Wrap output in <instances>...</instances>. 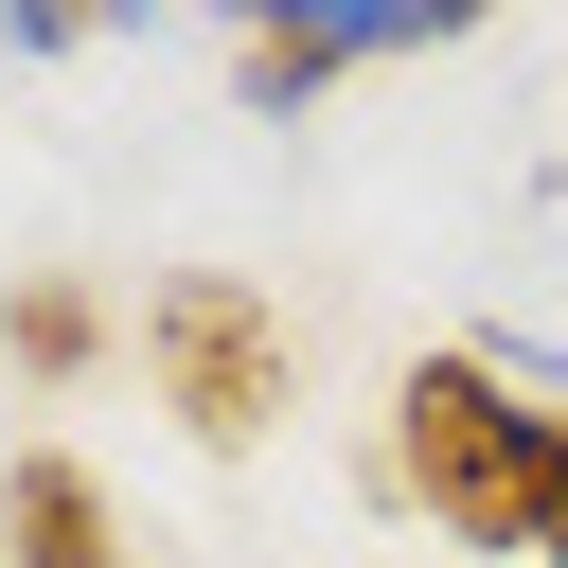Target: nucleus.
<instances>
[{"instance_id":"nucleus-1","label":"nucleus","mask_w":568,"mask_h":568,"mask_svg":"<svg viewBox=\"0 0 568 568\" xmlns=\"http://www.w3.org/2000/svg\"><path fill=\"white\" fill-rule=\"evenodd\" d=\"M550 444H568V408H532L497 355H408V390H390V479H408L462 550H532Z\"/></svg>"},{"instance_id":"nucleus-6","label":"nucleus","mask_w":568,"mask_h":568,"mask_svg":"<svg viewBox=\"0 0 568 568\" xmlns=\"http://www.w3.org/2000/svg\"><path fill=\"white\" fill-rule=\"evenodd\" d=\"M532 550L568 568V444H550V497H532Z\"/></svg>"},{"instance_id":"nucleus-3","label":"nucleus","mask_w":568,"mask_h":568,"mask_svg":"<svg viewBox=\"0 0 568 568\" xmlns=\"http://www.w3.org/2000/svg\"><path fill=\"white\" fill-rule=\"evenodd\" d=\"M444 36H462V0H390V18H337V0H320V18H248V36H231V89H248V106H302V89L390 71V53H444Z\"/></svg>"},{"instance_id":"nucleus-4","label":"nucleus","mask_w":568,"mask_h":568,"mask_svg":"<svg viewBox=\"0 0 568 568\" xmlns=\"http://www.w3.org/2000/svg\"><path fill=\"white\" fill-rule=\"evenodd\" d=\"M0 568H124V515L71 444H18L0 462Z\"/></svg>"},{"instance_id":"nucleus-5","label":"nucleus","mask_w":568,"mask_h":568,"mask_svg":"<svg viewBox=\"0 0 568 568\" xmlns=\"http://www.w3.org/2000/svg\"><path fill=\"white\" fill-rule=\"evenodd\" d=\"M0 355H18L36 390H71V373L106 355V302H89V284H18V302H0Z\"/></svg>"},{"instance_id":"nucleus-2","label":"nucleus","mask_w":568,"mask_h":568,"mask_svg":"<svg viewBox=\"0 0 568 568\" xmlns=\"http://www.w3.org/2000/svg\"><path fill=\"white\" fill-rule=\"evenodd\" d=\"M142 373H160V408H178L195 444H266L284 390H302V337H284L266 284L178 266V284H142Z\"/></svg>"}]
</instances>
